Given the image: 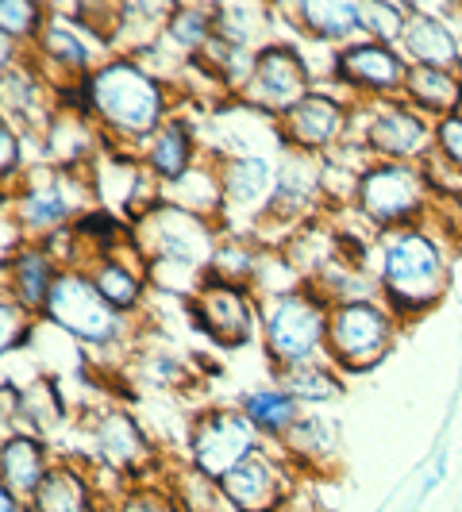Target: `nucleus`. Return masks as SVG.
Masks as SVG:
<instances>
[{"instance_id": "6ab92c4d", "label": "nucleus", "mask_w": 462, "mask_h": 512, "mask_svg": "<svg viewBox=\"0 0 462 512\" xmlns=\"http://www.w3.org/2000/svg\"><path fill=\"white\" fill-rule=\"evenodd\" d=\"M58 274H62V262L47 251V243L27 239L24 247L4 255V297H12L31 316H43Z\"/></svg>"}, {"instance_id": "c9c22d12", "label": "nucleus", "mask_w": 462, "mask_h": 512, "mask_svg": "<svg viewBox=\"0 0 462 512\" xmlns=\"http://www.w3.org/2000/svg\"><path fill=\"white\" fill-rule=\"evenodd\" d=\"M27 512H31V509H27Z\"/></svg>"}, {"instance_id": "4468645a", "label": "nucleus", "mask_w": 462, "mask_h": 512, "mask_svg": "<svg viewBox=\"0 0 462 512\" xmlns=\"http://www.w3.org/2000/svg\"><path fill=\"white\" fill-rule=\"evenodd\" d=\"M208 158L224 189V216H220L224 235H231V228L239 224L235 216H247V235L255 239L258 224L274 201V189H278V166L262 154H208Z\"/></svg>"}, {"instance_id": "20e7f679", "label": "nucleus", "mask_w": 462, "mask_h": 512, "mask_svg": "<svg viewBox=\"0 0 462 512\" xmlns=\"http://www.w3.org/2000/svg\"><path fill=\"white\" fill-rule=\"evenodd\" d=\"M401 320L382 297H362V301H343L332 305L328 316V362L343 378H359L378 370L401 335Z\"/></svg>"}, {"instance_id": "7ed1b4c3", "label": "nucleus", "mask_w": 462, "mask_h": 512, "mask_svg": "<svg viewBox=\"0 0 462 512\" xmlns=\"http://www.w3.org/2000/svg\"><path fill=\"white\" fill-rule=\"evenodd\" d=\"M328 316L332 305L312 289H289L262 301V351L270 370L328 359Z\"/></svg>"}, {"instance_id": "f257e3e1", "label": "nucleus", "mask_w": 462, "mask_h": 512, "mask_svg": "<svg viewBox=\"0 0 462 512\" xmlns=\"http://www.w3.org/2000/svg\"><path fill=\"white\" fill-rule=\"evenodd\" d=\"M85 116L101 131L104 151L139 154L154 131L178 116V97L143 62L112 54L85 81Z\"/></svg>"}, {"instance_id": "5701e85b", "label": "nucleus", "mask_w": 462, "mask_h": 512, "mask_svg": "<svg viewBox=\"0 0 462 512\" xmlns=\"http://www.w3.org/2000/svg\"><path fill=\"white\" fill-rule=\"evenodd\" d=\"M51 466L54 462L47 439L27 436V432H8L0 443V489L16 493L27 505L39 493L43 478L51 474Z\"/></svg>"}, {"instance_id": "ddd939ff", "label": "nucleus", "mask_w": 462, "mask_h": 512, "mask_svg": "<svg viewBox=\"0 0 462 512\" xmlns=\"http://www.w3.org/2000/svg\"><path fill=\"white\" fill-rule=\"evenodd\" d=\"M297 482L301 474L282 459V451L274 455V443H266L220 482V497L231 512H285L297 501Z\"/></svg>"}, {"instance_id": "393cba45", "label": "nucleus", "mask_w": 462, "mask_h": 512, "mask_svg": "<svg viewBox=\"0 0 462 512\" xmlns=\"http://www.w3.org/2000/svg\"><path fill=\"white\" fill-rule=\"evenodd\" d=\"M212 24L216 39H224L231 47H247L262 51L274 39V27L282 24V8L274 4H212Z\"/></svg>"}, {"instance_id": "2f4dec72", "label": "nucleus", "mask_w": 462, "mask_h": 512, "mask_svg": "<svg viewBox=\"0 0 462 512\" xmlns=\"http://www.w3.org/2000/svg\"><path fill=\"white\" fill-rule=\"evenodd\" d=\"M108 512H185V505H181V497L174 493V486L166 478H158V482L128 486L108 505Z\"/></svg>"}, {"instance_id": "cd10ccee", "label": "nucleus", "mask_w": 462, "mask_h": 512, "mask_svg": "<svg viewBox=\"0 0 462 512\" xmlns=\"http://www.w3.org/2000/svg\"><path fill=\"white\" fill-rule=\"evenodd\" d=\"M239 409L255 420V428L262 432L266 443H282V439L289 436V428H293V424L301 420V412H305L274 382L262 385V389H251V393H243V397H239Z\"/></svg>"}, {"instance_id": "423d86ee", "label": "nucleus", "mask_w": 462, "mask_h": 512, "mask_svg": "<svg viewBox=\"0 0 462 512\" xmlns=\"http://www.w3.org/2000/svg\"><path fill=\"white\" fill-rule=\"evenodd\" d=\"M131 320L135 316H124L104 301L101 289L93 285L85 270H62L47 297V308H43V324H51L54 332H62L81 347H97V351L124 347V339H131Z\"/></svg>"}, {"instance_id": "473e14b6", "label": "nucleus", "mask_w": 462, "mask_h": 512, "mask_svg": "<svg viewBox=\"0 0 462 512\" xmlns=\"http://www.w3.org/2000/svg\"><path fill=\"white\" fill-rule=\"evenodd\" d=\"M436 154L462 174V112L436 124Z\"/></svg>"}, {"instance_id": "bb28decb", "label": "nucleus", "mask_w": 462, "mask_h": 512, "mask_svg": "<svg viewBox=\"0 0 462 512\" xmlns=\"http://www.w3.org/2000/svg\"><path fill=\"white\" fill-rule=\"evenodd\" d=\"M270 382L278 385L282 393H289L301 409H320V405H332L347 393V378L335 370L328 359L320 362H301V366H282V370H270Z\"/></svg>"}, {"instance_id": "412c9836", "label": "nucleus", "mask_w": 462, "mask_h": 512, "mask_svg": "<svg viewBox=\"0 0 462 512\" xmlns=\"http://www.w3.org/2000/svg\"><path fill=\"white\" fill-rule=\"evenodd\" d=\"M81 270L93 278V285L101 289V297L116 308V312H124V316H135V312H139L143 297H147V285H151V274H147V258L139 255L135 243L124 247V251H116V255L93 258V262L81 266Z\"/></svg>"}, {"instance_id": "f704fd0d", "label": "nucleus", "mask_w": 462, "mask_h": 512, "mask_svg": "<svg viewBox=\"0 0 462 512\" xmlns=\"http://www.w3.org/2000/svg\"><path fill=\"white\" fill-rule=\"evenodd\" d=\"M459 77H462V62H459Z\"/></svg>"}, {"instance_id": "6e6552de", "label": "nucleus", "mask_w": 462, "mask_h": 512, "mask_svg": "<svg viewBox=\"0 0 462 512\" xmlns=\"http://www.w3.org/2000/svg\"><path fill=\"white\" fill-rule=\"evenodd\" d=\"M347 143H359L378 162H412L420 166L436 151V124L420 116L401 97L385 101H355V120Z\"/></svg>"}, {"instance_id": "1a4fd4ad", "label": "nucleus", "mask_w": 462, "mask_h": 512, "mask_svg": "<svg viewBox=\"0 0 462 512\" xmlns=\"http://www.w3.org/2000/svg\"><path fill=\"white\" fill-rule=\"evenodd\" d=\"M262 447L266 439L239 405H208L189 420V436H185L189 466L216 486Z\"/></svg>"}, {"instance_id": "f03ea898", "label": "nucleus", "mask_w": 462, "mask_h": 512, "mask_svg": "<svg viewBox=\"0 0 462 512\" xmlns=\"http://www.w3.org/2000/svg\"><path fill=\"white\" fill-rule=\"evenodd\" d=\"M455 235L428 216L424 224L378 235V289L401 324L443 305L455 274Z\"/></svg>"}, {"instance_id": "c85d7f7f", "label": "nucleus", "mask_w": 462, "mask_h": 512, "mask_svg": "<svg viewBox=\"0 0 462 512\" xmlns=\"http://www.w3.org/2000/svg\"><path fill=\"white\" fill-rule=\"evenodd\" d=\"M166 39L178 47L181 54L197 58L208 43L216 39V24H212V4H178L174 16H170V27H166Z\"/></svg>"}, {"instance_id": "f3484780", "label": "nucleus", "mask_w": 462, "mask_h": 512, "mask_svg": "<svg viewBox=\"0 0 462 512\" xmlns=\"http://www.w3.org/2000/svg\"><path fill=\"white\" fill-rule=\"evenodd\" d=\"M282 459L301 474V478H332L335 462L343 455V428L339 420L324 412H301V420L289 428L282 443H274Z\"/></svg>"}, {"instance_id": "a211bd4d", "label": "nucleus", "mask_w": 462, "mask_h": 512, "mask_svg": "<svg viewBox=\"0 0 462 512\" xmlns=\"http://www.w3.org/2000/svg\"><path fill=\"white\" fill-rule=\"evenodd\" d=\"M401 54L409 66H428V70H455L462 62V35L443 20L436 8L409 4V20L401 35Z\"/></svg>"}, {"instance_id": "f8f14e48", "label": "nucleus", "mask_w": 462, "mask_h": 512, "mask_svg": "<svg viewBox=\"0 0 462 512\" xmlns=\"http://www.w3.org/2000/svg\"><path fill=\"white\" fill-rule=\"evenodd\" d=\"M189 316L197 332L212 339L220 351H239L262 335V301L251 285L205 278V285L189 297Z\"/></svg>"}, {"instance_id": "72a5a7b5", "label": "nucleus", "mask_w": 462, "mask_h": 512, "mask_svg": "<svg viewBox=\"0 0 462 512\" xmlns=\"http://www.w3.org/2000/svg\"><path fill=\"white\" fill-rule=\"evenodd\" d=\"M31 505L27 501H20L16 493H8V489H0V512H27Z\"/></svg>"}, {"instance_id": "4be33fe9", "label": "nucleus", "mask_w": 462, "mask_h": 512, "mask_svg": "<svg viewBox=\"0 0 462 512\" xmlns=\"http://www.w3.org/2000/svg\"><path fill=\"white\" fill-rule=\"evenodd\" d=\"M31 512H108V505L93 470H85L74 459H62L54 462L39 493L31 497Z\"/></svg>"}, {"instance_id": "7c9ffc66", "label": "nucleus", "mask_w": 462, "mask_h": 512, "mask_svg": "<svg viewBox=\"0 0 462 512\" xmlns=\"http://www.w3.org/2000/svg\"><path fill=\"white\" fill-rule=\"evenodd\" d=\"M51 8L47 4H35V0H4L0 4V35L20 43V47H35L43 27H47Z\"/></svg>"}, {"instance_id": "9d476101", "label": "nucleus", "mask_w": 462, "mask_h": 512, "mask_svg": "<svg viewBox=\"0 0 462 512\" xmlns=\"http://www.w3.org/2000/svg\"><path fill=\"white\" fill-rule=\"evenodd\" d=\"M162 455L151 432H143V424L124 409H101L89 420V462L112 474L120 486H139V482H158Z\"/></svg>"}, {"instance_id": "a878e982", "label": "nucleus", "mask_w": 462, "mask_h": 512, "mask_svg": "<svg viewBox=\"0 0 462 512\" xmlns=\"http://www.w3.org/2000/svg\"><path fill=\"white\" fill-rule=\"evenodd\" d=\"M401 101L412 104L420 116L432 124L462 112V77L455 70H428V66H409Z\"/></svg>"}, {"instance_id": "0eeeda50", "label": "nucleus", "mask_w": 462, "mask_h": 512, "mask_svg": "<svg viewBox=\"0 0 462 512\" xmlns=\"http://www.w3.org/2000/svg\"><path fill=\"white\" fill-rule=\"evenodd\" d=\"M432 205H436V197H432V185H428L420 166L378 162V158L362 170L355 201H351V208L362 216V224H370L378 235L424 224Z\"/></svg>"}, {"instance_id": "b1692460", "label": "nucleus", "mask_w": 462, "mask_h": 512, "mask_svg": "<svg viewBox=\"0 0 462 512\" xmlns=\"http://www.w3.org/2000/svg\"><path fill=\"white\" fill-rule=\"evenodd\" d=\"M282 16L293 20V27L308 39L335 43V51L355 43V35H359V4L355 0H301L293 8H282Z\"/></svg>"}, {"instance_id": "9b49d317", "label": "nucleus", "mask_w": 462, "mask_h": 512, "mask_svg": "<svg viewBox=\"0 0 462 512\" xmlns=\"http://www.w3.org/2000/svg\"><path fill=\"white\" fill-rule=\"evenodd\" d=\"M308 93H316V74H312L308 58L293 43L278 39V43L258 51L255 74L239 89L235 104H243L255 116H266V120L278 124L285 112H293L305 101Z\"/></svg>"}, {"instance_id": "aec40b11", "label": "nucleus", "mask_w": 462, "mask_h": 512, "mask_svg": "<svg viewBox=\"0 0 462 512\" xmlns=\"http://www.w3.org/2000/svg\"><path fill=\"white\" fill-rule=\"evenodd\" d=\"M139 162L143 170L158 181V189L181 181L189 170H197L201 162V147H197V128L185 116H170L162 128L154 131L151 139L139 147Z\"/></svg>"}, {"instance_id": "39448f33", "label": "nucleus", "mask_w": 462, "mask_h": 512, "mask_svg": "<svg viewBox=\"0 0 462 512\" xmlns=\"http://www.w3.org/2000/svg\"><path fill=\"white\" fill-rule=\"evenodd\" d=\"M131 235L147 262H178V266L201 270V274H208L216 247L224 243V228L216 220L185 212L162 197L143 208L139 216H131Z\"/></svg>"}, {"instance_id": "dca6fc26", "label": "nucleus", "mask_w": 462, "mask_h": 512, "mask_svg": "<svg viewBox=\"0 0 462 512\" xmlns=\"http://www.w3.org/2000/svg\"><path fill=\"white\" fill-rule=\"evenodd\" d=\"M328 77L335 85L351 89V101H385V97H401L409 62H405L401 47L355 39L332 54V74Z\"/></svg>"}, {"instance_id": "c756f323", "label": "nucleus", "mask_w": 462, "mask_h": 512, "mask_svg": "<svg viewBox=\"0 0 462 512\" xmlns=\"http://www.w3.org/2000/svg\"><path fill=\"white\" fill-rule=\"evenodd\" d=\"M409 20V4H393V0H359V35L370 43L385 47H401Z\"/></svg>"}, {"instance_id": "2eb2a0df", "label": "nucleus", "mask_w": 462, "mask_h": 512, "mask_svg": "<svg viewBox=\"0 0 462 512\" xmlns=\"http://www.w3.org/2000/svg\"><path fill=\"white\" fill-rule=\"evenodd\" d=\"M355 120V101L328 89L308 93L293 112L278 120V147L297 154H328L339 143H347Z\"/></svg>"}]
</instances>
